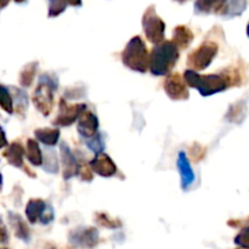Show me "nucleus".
Listing matches in <instances>:
<instances>
[{
    "mask_svg": "<svg viewBox=\"0 0 249 249\" xmlns=\"http://www.w3.org/2000/svg\"><path fill=\"white\" fill-rule=\"evenodd\" d=\"M184 79L189 87L195 88L202 96H211L224 91L232 84L240 83V75L236 71L229 70L221 74L201 75L197 71L187 70L184 73Z\"/></svg>",
    "mask_w": 249,
    "mask_h": 249,
    "instance_id": "1",
    "label": "nucleus"
},
{
    "mask_svg": "<svg viewBox=\"0 0 249 249\" xmlns=\"http://www.w3.org/2000/svg\"><path fill=\"white\" fill-rule=\"evenodd\" d=\"M179 58V48L174 41L156 44L150 55V71L153 75H167Z\"/></svg>",
    "mask_w": 249,
    "mask_h": 249,
    "instance_id": "2",
    "label": "nucleus"
},
{
    "mask_svg": "<svg viewBox=\"0 0 249 249\" xmlns=\"http://www.w3.org/2000/svg\"><path fill=\"white\" fill-rule=\"evenodd\" d=\"M123 63L130 70L139 73H145L150 67V55L145 43L140 36H134L126 44L122 53Z\"/></svg>",
    "mask_w": 249,
    "mask_h": 249,
    "instance_id": "3",
    "label": "nucleus"
},
{
    "mask_svg": "<svg viewBox=\"0 0 249 249\" xmlns=\"http://www.w3.org/2000/svg\"><path fill=\"white\" fill-rule=\"evenodd\" d=\"M57 84L50 77L44 74L33 94V104L43 116H49L53 107V91Z\"/></svg>",
    "mask_w": 249,
    "mask_h": 249,
    "instance_id": "4",
    "label": "nucleus"
},
{
    "mask_svg": "<svg viewBox=\"0 0 249 249\" xmlns=\"http://www.w3.org/2000/svg\"><path fill=\"white\" fill-rule=\"evenodd\" d=\"M218 53V44L214 41H204L195 51L190 53L187 65L194 71H203L213 62Z\"/></svg>",
    "mask_w": 249,
    "mask_h": 249,
    "instance_id": "5",
    "label": "nucleus"
},
{
    "mask_svg": "<svg viewBox=\"0 0 249 249\" xmlns=\"http://www.w3.org/2000/svg\"><path fill=\"white\" fill-rule=\"evenodd\" d=\"M142 27L143 32L146 34V38L152 44L162 43L164 39L165 33V23L163 19L156 14L155 6H150L142 17Z\"/></svg>",
    "mask_w": 249,
    "mask_h": 249,
    "instance_id": "6",
    "label": "nucleus"
},
{
    "mask_svg": "<svg viewBox=\"0 0 249 249\" xmlns=\"http://www.w3.org/2000/svg\"><path fill=\"white\" fill-rule=\"evenodd\" d=\"M26 215L31 224L38 220L41 224H49L53 219V211L43 199H31L26 207Z\"/></svg>",
    "mask_w": 249,
    "mask_h": 249,
    "instance_id": "7",
    "label": "nucleus"
},
{
    "mask_svg": "<svg viewBox=\"0 0 249 249\" xmlns=\"http://www.w3.org/2000/svg\"><path fill=\"white\" fill-rule=\"evenodd\" d=\"M85 111H87V105H68L66 104L65 100H61L60 112H58V116L56 117V119L53 121V124L60 126L71 125V124L74 123L75 121H78Z\"/></svg>",
    "mask_w": 249,
    "mask_h": 249,
    "instance_id": "8",
    "label": "nucleus"
},
{
    "mask_svg": "<svg viewBox=\"0 0 249 249\" xmlns=\"http://www.w3.org/2000/svg\"><path fill=\"white\" fill-rule=\"evenodd\" d=\"M70 242L74 247L94 248L99 243V232L94 228H79L71 231Z\"/></svg>",
    "mask_w": 249,
    "mask_h": 249,
    "instance_id": "9",
    "label": "nucleus"
},
{
    "mask_svg": "<svg viewBox=\"0 0 249 249\" xmlns=\"http://www.w3.org/2000/svg\"><path fill=\"white\" fill-rule=\"evenodd\" d=\"M164 90L168 96L173 100H187L189 99V90L184 77L179 73L169 74L164 82Z\"/></svg>",
    "mask_w": 249,
    "mask_h": 249,
    "instance_id": "10",
    "label": "nucleus"
},
{
    "mask_svg": "<svg viewBox=\"0 0 249 249\" xmlns=\"http://www.w3.org/2000/svg\"><path fill=\"white\" fill-rule=\"evenodd\" d=\"M90 168L100 177L109 178L117 174V167L113 160L106 153L101 152L95 156L94 160L90 162Z\"/></svg>",
    "mask_w": 249,
    "mask_h": 249,
    "instance_id": "11",
    "label": "nucleus"
},
{
    "mask_svg": "<svg viewBox=\"0 0 249 249\" xmlns=\"http://www.w3.org/2000/svg\"><path fill=\"white\" fill-rule=\"evenodd\" d=\"M77 130L82 138H92L99 133V119L92 112L85 111L78 119Z\"/></svg>",
    "mask_w": 249,
    "mask_h": 249,
    "instance_id": "12",
    "label": "nucleus"
},
{
    "mask_svg": "<svg viewBox=\"0 0 249 249\" xmlns=\"http://www.w3.org/2000/svg\"><path fill=\"white\" fill-rule=\"evenodd\" d=\"M61 151V162H62L63 167V179L67 180L71 178L78 175V170H79V164H78L77 158L72 153L66 143H61L60 146Z\"/></svg>",
    "mask_w": 249,
    "mask_h": 249,
    "instance_id": "13",
    "label": "nucleus"
},
{
    "mask_svg": "<svg viewBox=\"0 0 249 249\" xmlns=\"http://www.w3.org/2000/svg\"><path fill=\"white\" fill-rule=\"evenodd\" d=\"M178 169L181 178V189L187 190L195 182V173L186 153L182 151L178 155Z\"/></svg>",
    "mask_w": 249,
    "mask_h": 249,
    "instance_id": "14",
    "label": "nucleus"
},
{
    "mask_svg": "<svg viewBox=\"0 0 249 249\" xmlns=\"http://www.w3.org/2000/svg\"><path fill=\"white\" fill-rule=\"evenodd\" d=\"M228 0H196L195 12L199 15L216 14L223 11Z\"/></svg>",
    "mask_w": 249,
    "mask_h": 249,
    "instance_id": "15",
    "label": "nucleus"
},
{
    "mask_svg": "<svg viewBox=\"0 0 249 249\" xmlns=\"http://www.w3.org/2000/svg\"><path fill=\"white\" fill-rule=\"evenodd\" d=\"M24 148L19 142H12L4 152V157L6 158L7 162L16 168H24L23 157H24Z\"/></svg>",
    "mask_w": 249,
    "mask_h": 249,
    "instance_id": "16",
    "label": "nucleus"
},
{
    "mask_svg": "<svg viewBox=\"0 0 249 249\" xmlns=\"http://www.w3.org/2000/svg\"><path fill=\"white\" fill-rule=\"evenodd\" d=\"M192 40H194V33L186 26H178L173 32V41L178 48H189Z\"/></svg>",
    "mask_w": 249,
    "mask_h": 249,
    "instance_id": "17",
    "label": "nucleus"
},
{
    "mask_svg": "<svg viewBox=\"0 0 249 249\" xmlns=\"http://www.w3.org/2000/svg\"><path fill=\"white\" fill-rule=\"evenodd\" d=\"M36 138L39 142L45 146H55L60 139V130L58 129L41 128L36 130Z\"/></svg>",
    "mask_w": 249,
    "mask_h": 249,
    "instance_id": "18",
    "label": "nucleus"
},
{
    "mask_svg": "<svg viewBox=\"0 0 249 249\" xmlns=\"http://www.w3.org/2000/svg\"><path fill=\"white\" fill-rule=\"evenodd\" d=\"M49 17H56L62 14L68 5L71 6H82V0H48Z\"/></svg>",
    "mask_w": 249,
    "mask_h": 249,
    "instance_id": "19",
    "label": "nucleus"
},
{
    "mask_svg": "<svg viewBox=\"0 0 249 249\" xmlns=\"http://www.w3.org/2000/svg\"><path fill=\"white\" fill-rule=\"evenodd\" d=\"M246 7H247V0H228L220 14L224 17H236L242 15Z\"/></svg>",
    "mask_w": 249,
    "mask_h": 249,
    "instance_id": "20",
    "label": "nucleus"
},
{
    "mask_svg": "<svg viewBox=\"0 0 249 249\" xmlns=\"http://www.w3.org/2000/svg\"><path fill=\"white\" fill-rule=\"evenodd\" d=\"M26 156L28 158L29 163L33 165H41L43 164V155H41V150L39 147L38 142L33 139H29L27 141V150Z\"/></svg>",
    "mask_w": 249,
    "mask_h": 249,
    "instance_id": "21",
    "label": "nucleus"
},
{
    "mask_svg": "<svg viewBox=\"0 0 249 249\" xmlns=\"http://www.w3.org/2000/svg\"><path fill=\"white\" fill-rule=\"evenodd\" d=\"M9 218H10V223H11L17 237L27 242V241L29 240V230L28 228H27L26 224H24V221L22 220L21 216L17 215V214L10 213Z\"/></svg>",
    "mask_w": 249,
    "mask_h": 249,
    "instance_id": "22",
    "label": "nucleus"
},
{
    "mask_svg": "<svg viewBox=\"0 0 249 249\" xmlns=\"http://www.w3.org/2000/svg\"><path fill=\"white\" fill-rule=\"evenodd\" d=\"M0 107L6 113H14V100H12L11 94H10L9 89L1 84H0Z\"/></svg>",
    "mask_w": 249,
    "mask_h": 249,
    "instance_id": "23",
    "label": "nucleus"
},
{
    "mask_svg": "<svg viewBox=\"0 0 249 249\" xmlns=\"http://www.w3.org/2000/svg\"><path fill=\"white\" fill-rule=\"evenodd\" d=\"M36 63L27 65L26 67H24V70L21 72V74H19V84H21L22 87H31V84L34 80V77H36Z\"/></svg>",
    "mask_w": 249,
    "mask_h": 249,
    "instance_id": "24",
    "label": "nucleus"
},
{
    "mask_svg": "<svg viewBox=\"0 0 249 249\" xmlns=\"http://www.w3.org/2000/svg\"><path fill=\"white\" fill-rule=\"evenodd\" d=\"M85 145L88 146L89 150H91L92 152L97 153H101L105 148V142H104V139H102V135L100 133H97L96 135L92 136V138L87 139L85 140Z\"/></svg>",
    "mask_w": 249,
    "mask_h": 249,
    "instance_id": "25",
    "label": "nucleus"
},
{
    "mask_svg": "<svg viewBox=\"0 0 249 249\" xmlns=\"http://www.w3.org/2000/svg\"><path fill=\"white\" fill-rule=\"evenodd\" d=\"M235 243L238 247L243 249H249V226L242 229L235 238Z\"/></svg>",
    "mask_w": 249,
    "mask_h": 249,
    "instance_id": "26",
    "label": "nucleus"
},
{
    "mask_svg": "<svg viewBox=\"0 0 249 249\" xmlns=\"http://www.w3.org/2000/svg\"><path fill=\"white\" fill-rule=\"evenodd\" d=\"M7 145H9V142H7L6 135H5L4 129H2L1 125H0V148L6 147Z\"/></svg>",
    "mask_w": 249,
    "mask_h": 249,
    "instance_id": "27",
    "label": "nucleus"
},
{
    "mask_svg": "<svg viewBox=\"0 0 249 249\" xmlns=\"http://www.w3.org/2000/svg\"><path fill=\"white\" fill-rule=\"evenodd\" d=\"M7 238H9V236H7L6 230L2 228H0V243L7 242Z\"/></svg>",
    "mask_w": 249,
    "mask_h": 249,
    "instance_id": "28",
    "label": "nucleus"
},
{
    "mask_svg": "<svg viewBox=\"0 0 249 249\" xmlns=\"http://www.w3.org/2000/svg\"><path fill=\"white\" fill-rule=\"evenodd\" d=\"M10 0H0V10L4 9V7H6L7 5H9Z\"/></svg>",
    "mask_w": 249,
    "mask_h": 249,
    "instance_id": "29",
    "label": "nucleus"
},
{
    "mask_svg": "<svg viewBox=\"0 0 249 249\" xmlns=\"http://www.w3.org/2000/svg\"><path fill=\"white\" fill-rule=\"evenodd\" d=\"M15 2H17V4H22V2H24L26 0H14Z\"/></svg>",
    "mask_w": 249,
    "mask_h": 249,
    "instance_id": "30",
    "label": "nucleus"
},
{
    "mask_svg": "<svg viewBox=\"0 0 249 249\" xmlns=\"http://www.w3.org/2000/svg\"><path fill=\"white\" fill-rule=\"evenodd\" d=\"M1 184H2V175L0 174V186H1Z\"/></svg>",
    "mask_w": 249,
    "mask_h": 249,
    "instance_id": "31",
    "label": "nucleus"
},
{
    "mask_svg": "<svg viewBox=\"0 0 249 249\" xmlns=\"http://www.w3.org/2000/svg\"><path fill=\"white\" fill-rule=\"evenodd\" d=\"M247 36H249V23H248V26H247Z\"/></svg>",
    "mask_w": 249,
    "mask_h": 249,
    "instance_id": "32",
    "label": "nucleus"
},
{
    "mask_svg": "<svg viewBox=\"0 0 249 249\" xmlns=\"http://www.w3.org/2000/svg\"><path fill=\"white\" fill-rule=\"evenodd\" d=\"M177 1H179V2H184V1H186V0H177Z\"/></svg>",
    "mask_w": 249,
    "mask_h": 249,
    "instance_id": "33",
    "label": "nucleus"
}]
</instances>
